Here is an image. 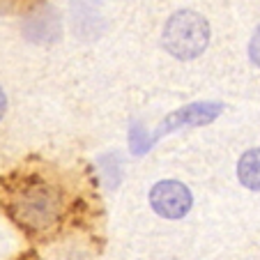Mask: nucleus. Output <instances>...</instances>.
<instances>
[{
	"mask_svg": "<svg viewBox=\"0 0 260 260\" xmlns=\"http://www.w3.org/2000/svg\"><path fill=\"white\" fill-rule=\"evenodd\" d=\"M193 205L187 184L177 180H161L150 189V207L164 219H182Z\"/></svg>",
	"mask_w": 260,
	"mask_h": 260,
	"instance_id": "nucleus-2",
	"label": "nucleus"
},
{
	"mask_svg": "<svg viewBox=\"0 0 260 260\" xmlns=\"http://www.w3.org/2000/svg\"><path fill=\"white\" fill-rule=\"evenodd\" d=\"M223 111V104H216V102H207V104H189V106L180 108L175 113H171L166 120H164L161 129H159L157 136H164L168 132H175V129L184 127H203V124H210L212 120H216Z\"/></svg>",
	"mask_w": 260,
	"mask_h": 260,
	"instance_id": "nucleus-3",
	"label": "nucleus"
},
{
	"mask_svg": "<svg viewBox=\"0 0 260 260\" xmlns=\"http://www.w3.org/2000/svg\"><path fill=\"white\" fill-rule=\"evenodd\" d=\"M237 180L242 182V187L251 189V191H260V150H246L237 161Z\"/></svg>",
	"mask_w": 260,
	"mask_h": 260,
	"instance_id": "nucleus-4",
	"label": "nucleus"
},
{
	"mask_svg": "<svg viewBox=\"0 0 260 260\" xmlns=\"http://www.w3.org/2000/svg\"><path fill=\"white\" fill-rule=\"evenodd\" d=\"M249 58L255 67H260V25L255 28L253 37H251V42H249Z\"/></svg>",
	"mask_w": 260,
	"mask_h": 260,
	"instance_id": "nucleus-5",
	"label": "nucleus"
},
{
	"mask_svg": "<svg viewBox=\"0 0 260 260\" xmlns=\"http://www.w3.org/2000/svg\"><path fill=\"white\" fill-rule=\"evenodd\" d=\"M161 44L173 58L196 60L210 46V23L193 10H180L168 16L161 32Z\"/></svg>",
	"mask_w": 260,
	"mask_h": 260,
	"instance_id": "nucleus-1",
	"label": "nucleus"
},
{
	"mask_svg": "<svg viewBox=\"0 0 260 260\" xmlns=\"http://www.w3.org/2000/svg\"><path fill=\"white\" fill-rule=\"evenodd\" d=\"M5 111H7V97H5V92H3V88H0V120H3Z\"/></svg>",
	"mask_w": 260,
	"mask_h": 260,
	"instance_id": "nucleus-6",
	"label": "nucleus"
}]
</instances>
